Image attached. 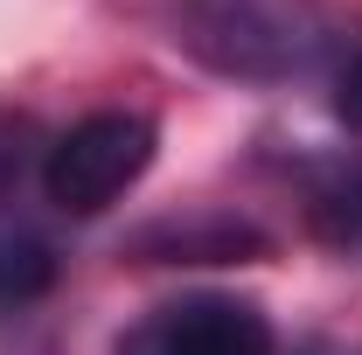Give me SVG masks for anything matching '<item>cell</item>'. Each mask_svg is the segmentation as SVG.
Instances as JSON below:
<instances>
[{"instance_id": "5", "label": "cell", "mask_w": 362, "mask_h": 355, "mask_svg": "<svg viewBox=\"0 0 362 355\" xmlns=\"http://www.w3.org/2000/svg\"><path fill=\"white\" fill-rule=\"evenodd\" d=\"M56 286V251L42 237H0V313L35 307Z\"/></svg>"}, {"instance_id": "2", "label": "cell", "mask_w": 362, "mask_h": 355, "mask_svg": "<svg viewBox=\"0 0 362 355\" xmlns=\"http://www.w3.org/2000/svg\"><path fill=\"white\" fill-rule=\"evenodd\" d=\"M181 42L230 77H286V70H307L320 35L307 28L300 0H195L181 21Z\"/></svg>"}, {"instance_id": "7", "label": "cell", "mask_w": 362, "mask_h": 355, "mask_svg": "<svg viewBox=\"0 0 362 355\" xmlns=\"http://www.w3.org/2000/svg\"><path fill=\"white\" fill-rule=\"evenodd\" d=\"M35 153H49V146H42V126H35L28 112H0V195L21 188V175H28Z\"/></svg>"}, {"instance_id": "8", "label": "cell", "mask_w": 362, "mask_h": 355, "mask_svg": "<svg viewBox=\"0 0 362 355\" xmlns=\"http://www.w3.org/2000/svg\"><path fill=\"white\" fill-rule=\"evenodd\" d=\"M334 112L362 133V49L349 56V70H341V84H334Z\"/></svg>"}, {"instance_id": "6", "label": "cell", "mask_w": 362, "mask_h": 355, "mask_svg": "<svg viewBox=\"0 0 362 355\" xmlns=\"http://www.w3.org/2000/svg\"><path fill=\"white\" fill-rule=\"evenodd\" d=\"M307 223H314V237L327 251L362 258V175H341V181H327V188H314Z\"/></svg>"}, {"instance_id": "1", "label": "cell", "mask_w": 362, "mask_h": 355, "mask_svg": "<svg viewBox=\"0 0 362 355\" xmlns=\"http://www.w3.org/2000/svg\"><path fill=\"white\" fill-rule=\"evenodd\" d=\"M153 146H160V133H153L146 112H90V119H77L70 133L49 139V153H42L49 202L70 209V216H98L105 202H119L146 175Z\"/></svg>"}, {"instance_id": "3", "label": "cell", "mask_w": 362, "mask_h": 355, "mask_svg": "<svg viewBox=\"0 0 362 355\" xmlns=\"http://www.w3.org/2000/svg\"><path fill=\"white\" fill-rule=\"evenodd\" d=\"M119 355H272V320L251 300L188 293L139 313L119 334Z\"/></svg>"}, {"instance_id": "4", "label": "cell", "mask_w": 362, "mask_h": 355, "mask_svg": "<svg viewBox=\"0 0 362 355\" xmlns=\"http://www.w3.org/2000/svg\"><path fill=\"white\" fill-rule=\"evenodd\" d=\"M146 265H244L265 251V230L237 216H195V223H153L133 244Z\"/></svg>"}]
</instances>
